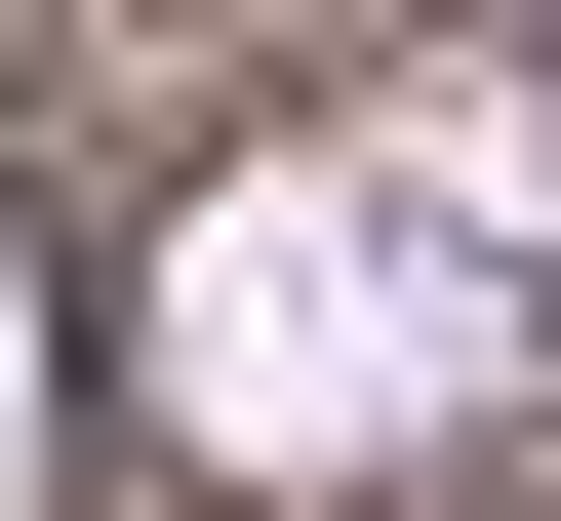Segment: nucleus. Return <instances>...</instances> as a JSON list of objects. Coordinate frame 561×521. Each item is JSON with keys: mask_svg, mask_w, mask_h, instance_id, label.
Instances as JSON below:
<instances>
[{"mask_svg": "<svg viewBox=\"0 0 561 521\" xmlns=\"http://www.w3.org/2000/svg\"><path fill=\"white\" fill-rule=\"evenodd\" d=\"M161 401L241 441V482H401V441H481V401H522V281H481L442 201L280 161V201H201V281H161Z\"/></svg>", "mask_w": 561, "mask_h": 521, "instance_id": "f257e3e1", "label": "nucleus"}]
</instances>
